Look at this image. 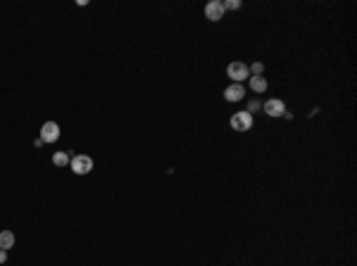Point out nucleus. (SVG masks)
<instances>
[{"label":"nucleus","mask_w":357,"mask_h":266,"mask_svg":"<svg viewBox=\"0 0 357 266\" xmlns=\"http://www.w3.org/2000/svg\"><path fill=\"white\" fill-rule=\"evenodd\" d=\"M231 129L238 131V133H248V131L253 129V124H255V119H253V112H236V114H231Z\"/></svg>","instance_id":"obj_1"},{"label":"nucleus","mask_w":357,"mask_h":266,"mask_svg":"<svg viewBox=\"0 0 357 266\" xmlns=\"http://www.w3.org/2000/svg\"><path fill=\"white\" fill-rule=\"evenodd\" d=\"M226 76H229L233 83H243L250 76V69H248L246 62H229L226 67Z\"/></svg>","instance_id":"obj_2"},{"label":"nucleus","mask_w":357,"mask_h":266,"mask_svg":"<svg viewBox=\"0 0 357 266\" xmlns=\"http://www.w3.org/2000/svg\"><path fill=\"white\" fill-rule=\"evenodd\" d=\"M69 166H72V171L76 176H86L88 171H93V159L88 155H76V157H72Z\"/></svg>","instance_id":"obj_3"},{"label":"nucleus","mask_w":357,"mask_h":266,"mask_svg":"<svg viewBox=\"0 0 357 266\" xmlns=\"http://www.w3.org/2000/svg\"><path fill=\"white\" fill-rule=\"evenodd\" d=\"M57 138H60L57 121H46V124L41 126V143H55Z\"/></svg>","instance_id":"obj_4"},{"label":"nucleus","mask_w":357,"mask_h":266,"mask_svg":"<svg viewBox=\"0 0 357 266\" xmlns=\"http://www.w3.org/2000/svg\"><path fill=\"white\" fill-rule=\"evenodd\" d=\"M246 98V86L243 83H231L224 88V100L226 102H241Z\"/></svg>","instance_id":"obj_5"},{"label":"nucleus","mask_w":357,"mask_h":266,"mask_svg":"<svg viewBox=\"0 0 357 266\" xmlns=\"http://www.w3.org/2000/svg\"><path fill=\"white\" fill-rule=\"evenodd\" d=\"M224 5H221L219 0H210L207 5H205V17L210 19V22H219V19H224Z\"/></svg>","instance_id":"obj_6"},{"label":"nucleus","mask_w":357,"mask_h":266,"mask_svg":"<svg viewBox=\"0 0 357 266\" xmlns=\"http://www.w3.org/2000/svg\"><path fill=\"white\" fill-rule=\"evenodd\" d=\"M262 107H265V112L269 114V117H274V119L286 114V105H284V100H279V98H269Z\"/></svg>","instance_id":"obj_7"},{"label":"nucleus","mask_w":357,"mask_h":266,"mask_svg":"<svg viewBox=\"0 0 357 266\" xmlns=\"http://www.w3.org/2000/svg\"><path fill=\"white\" fill-rule=\"evenodd\" d=\"M267 79L265 76H250V91L253 93H265L267 91Z\"/></svg>","instance_id":"obj_8"},{"label":"nucleus","mask_w":357,"mask_h":266,"mask_svg":"<svg viewBox=\"0 0 357 266\" xmlns=\"http://www.w3.org/2000/svg\"><path fill=\"white\" fill-rule=\"evenodd\" d=\"M10 247H15V233H12V230H3V233H0V249L8 252Z\"/></svg>","instance_id":"obj_9"},{"label":"nucleus","mask_w":357,"mask_h":266,"mask_svg":"<svg viewBox=\"0 0 357 266\" xmlns=\"http://www.w3.org/2000/svg\"><path fill=\"white\" fill-rule=\"evenodd\" d=\"M69 162H72V159H69L67 152H55V155H53V164L55 166H67Z\"/></svg>","instance_id":"obj_10"},{"label":"nucleus","mask_w":357,"mask_h":266,"mask_svg":"<svg viewBox=\"0 0 357 266\" xmlns=\"http://www.w3.org/2000/svg\"><path fill=\"white\" fill-rule=\"evenodd\" d=\"M248 69H250V76H262L265 74V65L262 62H255V65L248 67Z\"/></svg>","instance_id":"obj_11"},{"label":"nucleus","mask_w":357,"mask_h":266,"mask_svg":"<svg viewBox=\"0 0 357 266\" xmlns=\"http://www.w3.org/2000/svg\"><path fill=\"white\" fill-rule=\"evenodd\" d=\"M224 10H238L241 8V0H226V3H221Z\"/></svg>","instance_id":"obj_12"},{"label":"nucleus","mask_w":357,"mask_h":266,"mask_svg":"<svg viewBox=\"0 0 357 266\" xmlns=\"http://www.w3.org/2000/svg\"><path fill=\"white\" fill-rule=\"evenodd\" d=\"M8 261V252L5 249H0V264H5Z\"/></svg>","instance_id":"obj_13"}]
</instances>
